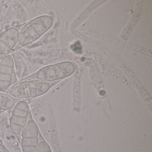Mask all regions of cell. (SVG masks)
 I'll return each mask as SVG.
<instances>
[{
	"instance_id": "cell-1",
	"label": "cell",
	"mask_w": 152,
	"mask_h": 152,
	"mask_svg": "<svg viewBox=\"0 0 152 152\" xmlns=\"http://www.w3.org/2000/svg\"><path fill=\"white\" fill-rule=\"evenodd\" d=\"M54 21L51 16L42 15L25 23L19 29L17 42L12 52L38 40L51 28Z\"/></svg>"
},
{
	"instance_id": "cell-11",
	"label": "cell",
	"mask_w": 152,
	"mask_h": 152,
	"mask_svg": "<svg viewBox=\"0 0 152 152\" xmlns=\"http://www.w3.org/2000/svg\"><path fill=\"white\" fill-rule=\"evenodd\" d=\"M10 151L4 145L3 142L0 144V152H10Z\"/></svg>"
},
{
	"instance_id": "cell-6",
	"label": "cell",
	"mask_w": 152,
	"mask_h": 152,
	"mask_svg": "<svg viewBox=\"0 0 152 152\" xmlns=\"http://www.w3.org/2000/svg\"><path fill=\"white\" fill-rule=\"evenodd\" d=\"M18 31V27H12L0 33V59L12 52L17 42Z\"/></svg>"
},
{
	"instance_id": "cell-7",
	"label": "cell",
	"mask_w": 152,
	"mask_h": 152,
	"mask_svg": "<svg viewBox=\"0 0 152 152\" xmlns=\"http://www.w3.org/2000/svg\"><path fill=\"white\" fill-rule=\"evenodd\" d=\"M20 135L17 137L18 140L20 138L38 137L40 135L37 124L32 120L28 121Z\"/></svg>"
},
{
	"instance_id": "cell-5",
	"label": "cell",
	"mask_w": 152,
	"mask_h": 152,
	"mask_svg": "<svg viewBox=\"0 0 152 152\" xmlns=\"http://www.w3.org/2000/svg\"><path fill=\"white\" fill-rule=\"evenodd\" d=\"M15 71V62L11 55H7L0 59L1 92H6L11 87Z\"/></svg>"
},
{
	"instance_id": "cell-9",
	"label": "cell",
	"mask_w": 152,
	"mask_h": 152,
	"mask_svg": "<svg viewBox=\"0 0 152 152\" xmlns=\"http://www.w3.org/2000/svg\"><path fill=\"white\" fill-rule=\"evenodd\" d=\"M36 152H52L48 143L42 138L38 145Z\"/></svg>"
},
{
	"instance_id": "cell-8",
	"label": "cell",
	"mask_w": 152,
	"mask_h": 152,
	"mask_svg": "<svg viewBox=\"0 0 152 152\" xmlns=\"http://www.w3.org/2000/svg\"><path fill=\"white\" fill-rule=\"evenodd\" d=\"M16 103L15 98L10 94L0 91V112H5L13 109Z\"/></svg>"
},
{
	"instance_id": "cell-3",
	"label": "cell",
	"mask_w": 152,
	"mask_h": 152,
	"mask_svg": "<svg viewBox=\"0 0 152 152\" xmlns=\"http://www.w3.org/2000/svg\"><path fill=\"white\" fill-rule=\"evenodd\" d=\"M75 70L74 64L64 62L49 65L40 68L31 75L20 79V80H37L47 82H54L68 77Z\"/></svg>"
},
{
	"instance_id": "cell-4",
	"label": "cell",
	"mask_w": 152,
	"mask_h": 152,
	"mask_svg": "<svg viewBox=\"0 0 152 152\" xmlns=\"http://www.w3.org/2000/svg\"><path fill=\"white\" fill-rule=\"evenodd\" d=\"M13 109L9 126L10 131L17 137L21 134L28 121L30 108L28 103L23 100L17 103Z\"/></svg>"
},
{
	"instance_id": "cell-2",
	"label": "cell",
	"mask_w": 152,
	"mask_h": 152,
	"mask_svg": "<svg viewBox=\"0 0 152 152\" xmlns=\"http://www.w3.org/2000/svg\"><path fill=\"white\" fill-rule=\"evenodd\" d=\"M54 83L37 80H19L10 87L9 94L15 99H33L47 93Z\"/></svg>"
},
{
	"instance_id": "cell-10",
	"label": "cell",
	"mask_w": 152,
	"mask_h": 152,
	"mask_svg": "<svg viewBox=\"0 0 152 152\" xmlns=\"http://www.w3.org/2000/svg\"><path fill=\"white\" fill-rule=\"evenodd\" d=\"M72 49L75 53L80 54L82 53V47L79 42H75L72 46Z\"/></svg>"
}]
</instances>
